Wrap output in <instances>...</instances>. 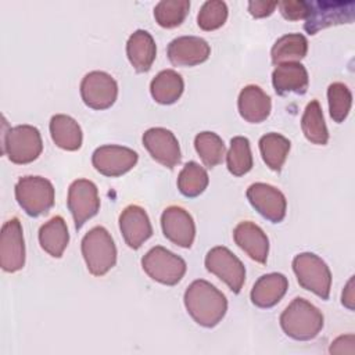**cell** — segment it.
I'll return each mask as SVG.
<instances>
[{"instance_id": "obj_1", "label": "cell", "mask_w": 355, "mask_h": 355, "mask_svg": "<svg viewBox=\"0 0 355 355\" xmlns=\"http://www.w3.org/2000/svg\"><path fill=\"white\" fill-rule=\"evenodd\" d=\"M183 302L191 319L207 329L219 324L227 312L225 294L204 279H197L187 286Z\"/></svg>"}, {"instance_id": "obj_2", "label": "cell", "mask_w": 355, "mask_h": 355, "mask_svg": "<svg viewBox=\"0 0 355 355\" xmlns=\"http://www.w3.org/2000/svg\"><path fill=\"white\" fill-rule=\"evenodd\" d=\"M280 327L284 334L297 341H309L323 329V313L305 298H294L280 313Z\"/></svg>"}, {"instance_id": "obj_3", "label": "cell", "mask_w": 355, "mask_h": 355, "mask_svg": "<svg viewBox=\"0 0 355 355\" xmlns=\"http://www.w3.org/2000/svg\"><path fill=\"white\" fill-rule=\"evenodd\" d=\"M87 270L97 277L107 275L116 263V245L104 226L92 227L80 241Z\"/></svg>"}, {"instance_id": "obj_4", "label": "cell", "mask_w": 355, "mask_h": 355, "mask_svg": "<svg viewBox=\"0 0 355 355\" xmlns=\"http://www.w3.org/2000/svg\"><path fill=\"white\" fill-rule=\"evenodd\" d=\"M14 193L22 211L33 218L47 214L54 205V186L43 176L26 175L19 178L15 183Z\"/></svg>"}, {"instance_id": "obj_5", "label": "cell", "mask_w": 355, "mask_h": 355, "mask_svg": "<svg viewBox=\"0 0 355 355\" xmlns=\"http://www.w3.org/2000/svg\"><path fill=\"white\" fill-rule=\"evenodd\" d=\"M293 272L298 284L322 300H329L331 272L327 263L313 252H301L293 258Z\"/></svg>"}, {"instance_id": "obj_6", "label": "cell", "mask_w": 355, "mask_h": 355, "mask_svg": "<svg viewBox=\"0 0 355 355\" xmlns=\"http://www.w3.org/2000/svg\"><path fill=\"white\" fill-rule=\"evenodd\" d=\"M42 151L43 140L36 126L17 125L3 135V153L12 164H31L39 158Z\"/></svg>"}, {"instance_id": "obj_7", "label": "cell", "mask_w": 355, "mask_h": 355, "mask_svg": "<svg viewBox=\"0 0 355 355\" xmlns=\"http://www.w3.org/2000/svg\"><path fill=\"white\" fill-rule=\"evenodd\" d=\"M141 268L148 277L165 284H178L187 269L186 261L162 245L150 248L141 258Z\"/></svg>"}, {"instance_id": "obj_8", "label": "cell", "mask_w": 355, "mask_h": 355, "mask_svg": "<svg viewBox=\"0 0 355 355\" xmlns=\"http://www.w3.org/2000/svg\"><path fill=\"white\" fill-rule=\"evenodd\" d=\"M355 17V1H308V15L304 29L308 35H316L319 31L333 25L351 24Z\"/></svg>"}, {"instance_id": "obj_9", "label": "cell", "mask_w": 355, "mask_h": 355, "mask_svg": "<svg viewBox=\"0 0 355 355\" xmlns=\"http://www.w3.org/2000/svg\"><path fill=\"white\" fill-rule=\"evenodd\" d=\"M209 273L220 279L234 294H239L245 282V266L227 247H212L204 259Z\"/></svg>"}, {"instance_id": "obj_10", "label": "cell", "mask_w": 355, "mask_h": 355, "mask_svg": "<svg viewBox=\"0 0 355 355\" xmlns=\"http://www.w3.org/2000/svg\"><path fill=\"white\" fill-rule=\"evenodd\" d=\"M68 209L73 218L75 229L79 230L100 209L97 186L89 179H76L68 187Z\"/></svg>"}, {"instance_id": "obj_11", "label": "cell", "mask_w": 355, "mask_h": 355, "mask_svg": "<svg viewBox=\"0 0 355 355\" xmlns=\"http://www.w3.org/2000/svg\"><path fill=\"white\" fill-rule=\"evenodd\" d=\"M80 97L92 110H107L116 101L118 83L104 71H92L80 82Z\"/></svg>"}, {"instance_id": "obj_12", "label": "cell", "mask_w": 355, "mask_h": 355, "mask_svg": "<svg viewBox=\"0 0 355 355\" xmlns=\"http://www.w3.org/2000/svg\"><path fill=\"white\" fill-rule=\"evenodd\" d=\"M251 207L266 220L280 223L287 212L286 196L275 186L263 182H255L245 191Z\"/></svg>"}, {"instance_id": "obj_13", "label": "cell", "mask_w": 355, "mask_h": 355, "mask_svg": "<svg viewBox=\"0 0 355 355\" xmlns=\"http://www.w3.org/2000/svg\"><path fill=\"white\" fill-rule=\"evenodd\" d=\"M139 155L135 150L118 146L104 144L97 147L92 155V164L97 172L108 178H118L133 169Z\"/></svg>"}, {"instance_id": "obj_14", "label": "cell", "mask_w": 355, "mask_h": 355, "mask_svg": "<svg viewBox=\"0 0 355 355\" xmlns=\"http://www.w3.org/2000/svg\"><path fill=\"white\" fill-rule=\"evenodd\" d=\"M25 265L24 230L18 218H11L1 226L0 266L4 272L14 273Z\"/></svg>"}, {"instance_id": "obj_15", "label": "cell", "mask_w": 355, "mask_h": 355, "mask_svg": "<svg viewBox=\"0 0 355 355\" xmlns=\"http://www.w3.org/2000/svg\"><path fill=\"white\" fill-rule=\"evenodd\" d=\"M141 141L151 158L169 169L175 168L182 159L179 140L166 128L157 126L147 129L143 133Z\"/></svg>"}, {"instance_id": "obj_16", "label": "cell", "mask_w": 355, "mask_h": 355, "mask_svg": "<svg viewBox=\"0 0 355 355\" xmlns=\"http://www.w3.org/2000/svg\"><path fill=\"white\" fill-rule=\"evenodd\" d=\"M161 229L164 236L178 247L190 248L196 239V223L189 211L169 205L162 211Z\"/></svg>"}, {"instance_id": "obj_17", "label": "cell", "mask_w": 355, "mask_h": 355, "mask_svg": "<svg viewBox=\"0 0 355 355\" xmlns=\"http://www.w3.org/2000/svg\"><path fill=\"white\" fill-rule=\"evenodd\" d=\"M119 230L126 245L132 250L140 248L153 236V226L144 208L130 204L119 215Z\"/></svg>"}, {"instance_id": "obj_18", "label": "cell", "mask_w": 355, "mask_h": 355, "mask_svg": "<svg viewBox=\"0 0 355 355\" xmlns=\"http://www.w3.org/2000/svg\"><path fill=\"white\" fill-rule=\"evenodd\" d=\"M166 54L175 67H194L209 58L211 46L200 36H179L168 44Z\"/></svg>"}, {"instance_id": "obj_19", "label": "cell", "mask_w": 355, "mask_h": 355, "mask_svg": "<svg viewBox=\"0 0 355 355\" xmlns=\"http://www.w3.org/2000/svg\"><path fill=\"white\" fill-rule=\"evenodd\" d=\"M234 243L255 262L266 263L269 254V239L254 222L243 220L233 229Z\"/></svg>"}, {"instance_id": "obj_20", "label": "cell", "mask_w": 355, "mask_h": 355, "mask_svg": "<svg viewBox=\"0 0 355 355\" xmlns=\"http://www.w3.org/2000/svg\"><path fill=\"white\" fill-rule=\"evenodd\" d=\"M272 85L279 96L290 93L302 96L308 90L309 75L301 62L280 64L272 72Z\"/></svg>"}, {"instance_id": "obj_21", "label": "cell", "mask_w": 355, "mask_h": 355, "mask_svg": "<svg viewBox=\"0 0 355 355\" xmlns=\"http://www.w3.org/2000/svg\"><path fill=\"white\" fill-rule=\"evenodd\" d=\"M288 288V280L283 273L272 272L262 275L254 283L250 300L251 302L262 309H269L275 306L284 297Z\"/></svg>"}, {"instance_id": "obj_22", "label": "cell", "mask_w": 355, "mask_h": 355, "mask_svg": "<svg viewBox=\"0 0 355 355\" xmlns=\"http://www.w3.org/2000/svg\"><path fill=\"white\" fill-rule=\"evenodd\" d=\"M237 108L244 121L250 123H261L272 111V100L259 86L247 85L239 94Z\"/></svg>"}, {"instance_id": "obj_23", "label": "cell", "mask_w": 355, "mask_h": 355, "mask_svg": "<svg viewBox=\"0 0 355 355\" xmlns=\"http://www.w3.org/2000/svg\"><path fill=\"white\" fill-rule=\"evenodd\" d=\"M126 55L136 72L150 71L157 55V44L151 33L144 29L135 31L126 42Z\"/></svg>"}, {"instance_id": "obj_24", "label": "cell", "mask_w": 355, "mask_h": 355, "mask_svg": "<svg viewBox=\"0 0 355 355\" xmlns=\"http://www.w3.org/2000/svg\"><path fill=\"white\" fill-rule=\"evenodd\" d=\"M49 129L51 140L57 147L65 151H76L82 147L83 133L80 125L72 116L65 114L53 115Z\"/></svg>"}, {"instance_id": "obj_25", "label": "cell", "mask_w": 355, "mask_h": 355, "mask_svg": "<svg viewBox=\"0 0 355 355\" xmlns=\"http://www.w3.org/2000/svg\"><path fill=\"white\" fill-rule=\"evenodd\" d=\"M39 244L53 258H61L68 243V226L62 216L55 215L43 223L39 229Z\"/></svg>"}, {"instance_id": "obj_26", "label": "cell", "mask_w": 355, "mask_h": 355, "mask_svg": "<svg viewBox=\"0 0 355 355\" xmlns=\"http://www.w3.org/2000/svg\"><path fill=\"white\" fill-rule=\"evenodd\" d=\"M184 90V80L175 69H162L158 72L151 83L150 93L155 103L171 105L176 103Z\"/></svg>"}, {"instance_id": "obj_27", "label": "cell", "mask_w": 355, "mask_h": 355, "mask_svg": "<svg viewBox=\"0 0 355 355\" xmlns=\"http://www.w3.org/2000/svg\"><path fill=\"white\" fill-rule=\"evenodd\" d=\"M308 53V40L302 33H287L280 36L270 49L273 65L300 62Z\"/></svg>"}, {"instance_id": "obj_28", "label": "cell", "mask_w": 355, "mask_h": 355, "mask_svg": "<svg viewBox=\"0 0 355 355\" xmlns=\"http://www.w3.org/2000/svg\"><path fill=\"white\" fill-rule=\"evenodd\" d=\"M258 144H259L262 159L266 164V166L272 171L279 172L283 168L287 159V155L290 153V148H291L290 140L280 133L269 132L261 136Z\"/></svg>"}, {"instance_id": "obj_29", "label": "cell", "mask_w": 355, "mask_h": 355, "mask_svg": "<svg viewBox=\"0 0 355 355\" xmlns=\"http://www.w3.org/2000/svg\"><path fill=\"white\" fill-rule=\"evenodd\" d=\"M301 129L308 141L318 146H324L329 141V130L324 122L323 111L318 100H311L301 118Z\"/></svg>"}, {"instance_id": "obj_30", "label": "cell", "mask_w": 355, "mask_h": 355, "mask_svg": "<svg viewBox=\"0 0 355 355\" xmlns=\"http://www.w3.org/2000/svg\"><path fill=\"white\" fill-rule=\"evenodd\" d=\"M209 178L204 166L196 161L184 164L178 176V189L187 198L198 197L208 187Z\"/></svg>"}, {"instance_id": "obj_31", "label": "cell", "mask_w": 355, "mask_h": 355, "mask_svg": "<svg viewBox=\"0 0 355 355\" xmlns=\"http://www.w3.org/2000/svg\"><path fill=\"white\" fill-rule=\"evenodd\" d=\"M254 159L250 140L244 136H234L226 154V166L233 176H243L252 169Z\"/></svg>"}, {"instance_id": "obj_32", "label": "cell", "mask_w": 355, "mask_h": 355, "mask_svg": "<svg viewBox=\"0 0 355 355\" xmlns=\"http://www.w3.org/2000/svg\"><path fill=\"white\" fill-rule=\"evenodd\" d=\"M194 148L207 168H214L219 165L226 155V148L222 137L215 132L209 130H204L196 135Z\"/></svg>"}, {"instance_id": "obj_33", "label": "cell", "mask_w": 355, "mask_h": 355, "mask_svg": "<svg viewBox=\"0 0 355 355\" xmlns=\"http://www.w3.org/2000/svg\"><path fill=\"white\" fill-rule=\"evenodd\" d=\"M189 10V0H161L154 7V18L161 28L172 29L186 19Z\"/></svg>"}, {"instance_id": "obj_34", "label": "cell", "mask_w": 355, "mask_h": 355, "mask_svg": "<svg viewBox=\"0 0 355 355\" xmlns=\"http://www.w3.org/2000/svg\"><path fill=\"white\" fill-rule=\"evenodd\" d=\"M329 112L334 122L341 123L347 119L352 107V93L343 82H333L327 87Z\"/></svg>"}, {"instance_id": "obj_35", "label": "cell", "mask_w": 355, "mask_h": 355, "mask_svg": "<svg viewBox=\"0 0 355 355\" xmlns=\"http://www.w3.org/2000/svg\"><path fill=\"white\" fill-rule=\"evenodd\" d=\"M229 15L227 4L222 0H207L197 14V25L202 31H215L225 25Z\"/></svg>"}, {"instance_id": "obj_36", "label": "cell", "mask_w": 355, "mask_h": 355, "mask_svg": "<svg viewBox=\"0 0 355 355\" xmlns=\"http://www.w3.org/2000/svg\"><path fill=\"white\" fill-rule=\"evenodd\" d=\"M277 8L283 18L288 21L305 19L308 15V1H279Z\"/></svg>"}, {"instance_id": "obj_37", "label": "cell", "mask_w": 355, "mask_h": 355, "mask_svg": "<svg viewBox=\"0 0 355 355\" xmlns=\"http://www.w3.org/2000/svg\"><path fill=\"white\" fill-rule=\"evenodd\" d=\"M355 336L351 334H345V336H340L337 337L334 341H331V345L329 348L330 354H349L354 355L355 354Z\"/></svg>"}, {"instance_id": "obj_38", "label": "cell", "mask_w": 355, "mask_h": 355, "mask_svg": "<svg viewBox=\"0 0 355 355\" xmlns=\"http://www.w3.org/2000/svg\"><path fill=\"white\" fill-rule=\"evenodd\" d=\"M277 7L276 1H261V0H252L248 1V12L254 17V18H265L269 17L275 8Z\"/></svg>"}, {"instance_id": "obj_39", "label": "cell", "mask_w": 355, "mask_h": 355, "mask_svg": "<svg viewBox=\"0 0 355 355\" xmlns=\"http://www.w3.org/2000/svg\"><path fill=\"white\" fill-rule=\"evenodd\" d=\"M354 302H355V297H354V276L349 277V280L347 282L343 294H341V304L348 308L349 311H354Z\"/></svg>"}]
</instances>
